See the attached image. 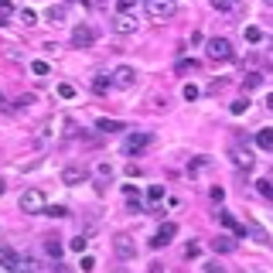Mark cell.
<instances>
[{"mask_svg": "<svg viewBox=\"0 0 273 273\" xmlns=\"http://www.w3.org/2000/svg\"><path fill=\"white\" fill-rule=\"evenodd\" d=\"M109 181H113V164H96V185L106 188Z\"/></svg>", "mask_w": 273, "mask_h": 273, "instance_id": "2e32d148", "label": "cell"}, {"mask_svg": "<svg viewBox=\"0 0 273 273\" xmlns=\"http://www.w3.org/2000/svg\"><path fill=\"white\" fill-rule=\"evenodd\" d=\"M123 195H127V202H130V205H140V202H136V198H140V191H136L134 185H123Z\"/></svg>", "mask_w": 273, "mask_h": 273, "instance_id": "1f68e13d", "label": "cell"}, {"mask_svg": "<svg viewBox=\"0 0 273 273\" xmlns=\"http://www.w3.org/2000/svg\"><path fill=\"white\" fill-rule=\"evenodd\" d=\"M92 41H96V27H85V24L82 27H72V45L75 48H89Z\"/></svg>", "mask_w": 273, "mask_h": 273, "instance_id": "9c48e42d", "label": "cell"}, {"mask_svg": "<svg viewBox=\"0 0 273 273\" xmlns=\"http://www.w3.org/2000/svg\"><path fill=\"white\" fill-rule=\"evenodd\" d=\"M174 236H178V222H164V225H161V229L150 236V249H164V246H167Z\"/></svg>", "mask_w": 273, "mask_h": 273, "instance_id": "277c9868", "label": "cell"}, {"mask_svg": "<svg viewBox=\"0 0 273 273\" xmlns=\"http://www.w3.org/2000/svg\"><path fill=\"white\" fill-rule=\"evenodd\" d=\"M34 270H38L34 260H17V273H34Z\"/></svg>", "mask_w": 273, "mask_h": 273, "instance_id": "83f0119b", "label": "cell"}, {"mask_svg": "<svg viewBox=\"0 0 273 273\" xmlns=\"http://www.w3.org/2000/svg\"><path fill=\"white\" fill-rule=\"evenodd\" d=\"M143 10H147L154 21H167V17H174L178 3H174V0H143Z\"/></svg>", "mask_w": 273, "mask_h": 273, "instance_id": "3957f363", "label": "cell"}, {"mask_svg": "<svg viewBox=\"0 0 273 273\" xmlns=\"http://www.w3.org/2000/svg\"><path fill=\"white\" fill-rule=\"evenodd\" d=\"M256 191H260L263 198H273V185L267 181V178H260V181H256Z\"/></svg>", "mask_w": 273, "mask_h": 273, "instance_id": "cb8c5ba5", "label": "cell"}, {"mask_svg": "<svg viewBox=\"0 0 273 273\" xmlns=\"http://www.w3.org/2000/svg\"><path fill=\"white\" fill-rule=\"evenodd\" d=\"M246 109H249V99H236V103L229 106V113H232V116H243Z\"/></svg>", "mask_w": 273, "mask_h": 273, "instance_id": "7402d4cb", "label": "cell"}, {"mask_svg": "<svg viewBox=\"0 0 273 273\" xmlns=\"http://www.w3.org/2000/svg\"><path fill=\"white\" fill-rule=\"evenodd\" d=\"M150 273H164V267L161 263H150Z\"/></svg>", "mask_w": 273, "mask_h": 273, "instance_id": "ee69618b", "label": "cell"}, {"mask_svg": "<svg viewBox=\"0 0 273 273\" xmlns=\"http://www.w3.org/2000/svg\"><path fill=\"white\" fill-rule=\"evenodd\" d=\"M0 103H3V92H0Z\"/></svg>", "mask_w": 273, "mask_h": 273, "instance_id": "7dc6e473", "label": "cell"}, {"mask_svg": "<svg viewBox=\"0 0 273 273\" xmlns=\"http://www.w3.org/2000/svg\"><path fill=\"white\" fill-rule=\"evenodd\" d=\"M96 130H99V134H123L127 127H123V120H109V116H103V120H96Z\"/></svg>", "mask_w": 273, "mask_h": 273, "instance_id": "4fadbf2b", "label": "cell"}, {"mask_svg": "<svg viewBox=\"0 0 273 273\" xmlns=\"http://www.w3.org/2000/svg\"><path fill=\"white\" fill-rule=\"evenodd\" d=\"M136 3H143V0H116V14H130Z\"/></svg>", "mask_w": 273, "mask_h": 273, "instance_id": "603a6c76", "label": "cell"}, {"mask_svg": "<svg viewBox=\"0 0 273 273\" xmlns=\"http://www.w3.org/2000/svg\"><path fill=\"white\" fill-rule=\"evenodd\" d=\"M249 236H256V239H260V243H267V232H263V229H260V225H253V229H249Z\"/></svg>", "mask_w": 273, "mask_h": 273, "instance_id": "ab89813d", "label": "cell"}, {"mask_svg": "<svg viewBox=\"0 0 273 273\" xmlns=\"http://www.w3.org/2000/svg\"><path fill=\"white\" fill-rule=\"evenodd\" d=\"M198 253H202V246H198V243H188V249H185V256H188V260H195Z\"/></svg>", "mask_w": 273, "mask_h": 273, "instance_id": "74e56055", "label": "cell"}, {"mask_svg": "<svg viewBox=\"0 0 273 273\" xmlns=\"http://www.w3.org/2000/svg\"><path fill=\"white\" fill-rule=\"evenodd\" d=\"M14 10H17V3H14V0H0V17H10Z\"/></svg>", "mask_w": 273, "mask_h": 273, "instance_id": "4dcf8cb0", "label": "cell"}, {"mask_svg": "<svg viewBox=\"0 0 273 273\" xmlns=\"http://www.w3.org/2000/svg\"><path fill=\"white\" fill-rule=\"evenodd\" d=\"M109 79H113V85H116V89H130V85L136 82V68H130V65H116Z\"/></svg>", "mask_w": 273, "mask_h": 273, "instance_id": "52a82bcc", "label": "cell"}, {"mask_svg": "<svg viewBox=\"0 0 273 273\" xmlns=\"http://www.w3.org/2000/svg\"><path fill=\"white\" fill-rule=\"evenodd\" d=\"M45 253H48L52 260H62V243H55V239H48V243H45Z\"/></svg>", "mask_w": 273, "mask_h": 273, "instance_id": "44dd1931", "label": "cell"}, {"mask_svg": "<svg viewBox=\"0 0 273 273\" xmlns=\"http://www.w3.org/2000/svg\"><path fill=\"white\" fill-rule=\"evenodd\" d=\"M3 191H7V185H3V178H0V195H3Z\"/></svg>", "mask_w": 273, "mask_h": 273, "instance_id": "bcb514c9", "label": "cell"}, {"mask_svg": "<svg viewBox=\"0 0 273 273\" xmlns=\"http://www.w3.org/2000/svg\"><path fill=\"white\" fill-rule=\"evenodd\" d=\"M17 260H21V256H17L14 249H7V246L0 249V263H17Z\"/></svg>", "mask_w": 273, "mask_h": 273, "instance_id": "f546056e", "label": "cell"}, {"mask_svg": "<svg viewBox=\"0 0 273 273\" xmlns=\"http://www.w3.org/2000/svg\"><path fill=\"white\" fill-rule=\"evenodd\" d=\"M21 208H24L27 215H34V212H45L48 205H45V195H41L38 188H27V191L21 195Z\"/></svg>", "mask_w": 273, "mask_h": 273, "instance_id": "5b68a950", "label": "cell"}, {"mask_svg": "<svg viewBox=\"0 0 273 273\" xmlns=\"http://www.w3.org/2000/svg\"><path fill=\"white\" fill-rule=\"evenodd\" d=\"M21 21H24V24H34V21H38V14L27 7V10H21Z\"/></svg>", "mask_w": 273, "mask_h": 273, "instance_id": "8d00e7d4", "label": "cell"}, {"mask_svg": "<svg viewBox=\"0 0 273 273\" xmlns=\"http://www.w3.org/2000/svg\"><path fill=\"white\" fill-rule=\"evenodd\" d=\"M109 89H113V79H109V75H96V79H92V92L106 96Z\"/></svg>", "mask_w": 273, "mask_h": 273, "instance_id": "ac0fdd59", "label": "cell"}, {"mask_svg": "<svg viewBox=\"0 0 273 273\" xmlns=\"http://www.w3.org/2000/svg\"><path fill=\"white\" fill-rule=\"evenodd\" d=\"M205 55H208L212 62H232V58H236V48H232L229 38H208V41H205Z\"/></svg>", "mask_w": 273, "mask_h": 273, "instance_id": "6da1fadb", "label": "cell"}, {"mask_svg": "<svg viewBox=\"0 0 273 273\" xmlns=\"http://www.w3.org/2000/svg\"><path fill=\"white\" fill-rule=\"evenodd\" d=\"M113 31H116V34H134L136 21L130 17V14H116V17H113Z\"/></svg>", "mask_w": 273, "mask_h": 273, "instance_id": "8fae6325", "label": "cell"}, {"mask_svg": "<svg viewBox=\"0 0 273 273\" xmlns=\"http://www.w3.org/2000/svg\"><path fill=\"white\" fill-rule=\"evenodd\" d=\"M191 68H198L195 58H181V62H178V72H191Z\"/></svg>", "mask_w": 273, "mask_h": 273, "instance_id": "d6a6232c", "label": "cell"}, {"mask_svg": "<svg viewBox=\"0 0 273 273\" xmlns=\"http://www.w3.org/2000/svg\"><path fill=\"white\" fill-rule=\"evenodd\" d=\"M0 273H17V263H0Z\"/></svg>", "mask_w": 273, "mask_h": 273, "instance_id": "7bdbcfd3", "label": "cell"}, {"mask_svg": "<svg viewBox=\"0 0 273 273\" xmlns=\"http://www.w3.org/2000/svg\"><path fill=\"white\" fill-rule=\"evenodd\" d=\"M202 273H222V267H218V263H205Z\"/></svg>", "mask_w": 273, "mask_h": 273, "instance_id": "b9f144b4", "label": "cell"}, {"mask_svg": "<svg viewBox=\"0 0 273 273\" xmlns=\"http://www.w3.org/2000/svg\"><path fill=\"white\" fill-rule=\"evenodd\" d=\"M208 164H212V157H191V161H188V174H191V178H198V174H202V171H208Z\"/></svg>", "mask_w": 273, "mask_h": 273, "instance_id": "9a60e30c", "label": "cell"}, {"mask_svg": "<svg viewBox=\"0 0 273 273\" xmlns=\"http://www.w3.org/2000/svg\"><path fill=\"white\" fill-rule=\"evenodd\" d=\"M215 10H232V0H212Z\"/></svg>", "mask_w": 273, "mask_h": 273, "instance_id": "f35d334b", "label": "cell"}, {"mask_svg": "<svg viewBox=\"0 0 273 273\" xmlns=\"http://www.w3.org/2000/svg\"><path fill=\"white\" fill-rule=\"evenodd\" d=\"M208 195H212V202H222V198H225V191H222V188H212Z\"/></svg>", "mask_w": 273, "mask_h": 273, "instance_id": "60d3db41", "label": "cell"}, {"mask_svg": "<svg viewBox=\"0 0 273 273\" xmlns=\"http://www.w3.org/2000/svg\"><path fill=\"white\" fill-rule=\"evenodd\" d=\"M58 96H62V99H72V96H75V89H72L68 82H62V85H58Z\"/></svg>", "mask_w": 273, "mask_h": 273, "instance_id": "d590c367", "label": "cell"}, {"mask_svg": "<svg viewBox=\"0 0 273 273\" xmlns=\"http://www.w3.org/2000/svg\"><path fill=\"white\" fill-rule=\"evenodd\" d=\"M157 202H164V188H161V185H150V188H147V212H157Z\"/></svg>", "mask_w": 273, "mask_h": 273, "instance_id": "5bb4252c", "label": "cell"}, {"mask_svg": "<svg viewBox=\"0 0 273 273\" xmlns=\"http://www.w3.org/2000/svg\"><path fill=\"white\" fill-rule=\"evenodd\" d=\"M218 222H222V229H229L232 236H246V232H249V229H246V225H239V218H232L229 212H218Z\"/></svg>", "mask_w": 273, "mask_h": 273, "instance_id": "7c38bea8", "label": "cell"}, {"mask_svg": "<svg viewBox=\"0 0 273 273\" xmlns=\"http://www.w3.org/2000/svg\"><path fill=\"white\" fill-rule=\"evenodd\" d=\"M85 246H89V243H85V236H75V239L68 243V249H75V253H85Z\"/></svg>", "mask_w": 273, "mask_h": 273, "instance_id": "f1b7e54d", "label": "cell"}, {"mask_svg": "<svg viewBox=\"0 0 273 273\" xmlns=\"http://www.w3.org/2000/svg\"><path fill=\"white\" fill-rule=\"evenodd\" d=\"M256 147H263V150H273V127H263V130L256 134Z\"/></svg>", "mask_w": 273, "mask_h": 273, "instance_id": "d6986e66", "label": "cell"}, {"mask_svg": "<svg viewBox=\"0 0 273 273\" xmlns=\"http://www.w3.org/2000/svg\"><path fill=\"white\" fill-rule=\"evenodd\" d=\"M89 178V167L85 164H68V167H62V181L65 185H82Z\"/></svg>", "mask_w": 273, "mask_h": 273, "instance_id": "ba28073f", "label": "cell"}, {"mask_svg": "<svg viewBox=\"0 0 273 273\" xmlns=\"http://www.w3.org/2000/svg\"><path fill=\"white\" fill-rule=\"evenodd\" d=\"M113 249H116L120 260H134V256H136V246H134L130 236H116V239H113Z\"/></svg>", "mask_w": 273, "mask_h": 273, "instance_id": "30bf717a", "label": "cell"}, {"mask_svg": "<svg viewBox=\"0 0 273 273\" xmlns=\"http://www.w3.org/2000/svg\"><path fill=\"white\" fill-rule=\"evenodd\" d=\"M45 212H48L52 218H68V208H65V205H52V208H45Z\"/></svg>", "mask_w": 273, "mask_h": 273, "instance_id": "4316f807", "label": "cell"}, {"mask_svg": "<svg viewBox=\"0 0 273 273\" xmlns=\"http://www.w3.org/2000/svg\"><path fill=\"white\" fill-rule=\"evenodd\" d=\"M31 72L34 75H48V62H31Z\"/></svg>", "mask_w": 273, "mask_h": 273, "instance_id": "e575fe53", "label": "cell"}, {"mask_svg": "<svg viewBox=\"0 0 273 273\" xmlns=\"http://www.w3.org/2000/svg\"><path fill=\"white\" fill-rule=\"evenodd\" d=\"M246 41H249V45H260V41H263V31H260V27H246Z\"/></svg>", "mask_w": 273, "mask_h": 273, "instance_id": "d4e9b609", "label": "cell"}, {"mask_svg": "<svg viewBox=\"0 0 273 273\" xmlns=\"http://www.w3.org/2000/svg\"><path fill=\"white\" fill-rule=\"evenodd\" d=\"M267 109H273V92H270V96H267Z\"/></svg>", "mask_w": 273, "mask_h": 273, "instance_id": "f6af8a7d", "label": "cell"}, {"mask_svg": "<svg viewBox=\"0 0 273 273\" xmlns=\"http://www.w3.org/2000/svg\"><path fill=\"white\" fill-rule=\"evenodd\" d=\"M212 249H215V253H232V249H236V239H232V236H215V239H212Z\"/></svg>", "mask_w": 273, "mask_h": 273, "instance_id": "e0dca14e", "label": "cell"}, {"mask_svg": "<svg viewBox=\"0 0 273 273\" xmlns=\"http://www.w3.org/2000/svg\"><path fill=\"white\" fill-rule=\"evenodd\" d=\"M260 82H263V75H260V72H246V79H243V89H246V92H253Z\"/></svg>", "mask_w": 273, "mask_h": 273, "instance_id": "ffe728a7", "label": "cell"}, {"mask_svg": "<svg viewBox=\"0 0 273 273\" xmlns=\"http://www.w3.org/2000/svg\"><path fill=\"white\" fill-rule=\"evenodd\" d=\"M267 3H273V0H267Z\"/></svg>", "mask_w": 273, "mask_h": 273, "instance_id": "c3c4849f", "label": "cell"}, {"mask_svg": "<svg viewBox=\"0 0 273 273\" xmlns=\"http://www.w3.org/2000/svg\"><path fill=\"white\" fill-rule=\"evenodd\" d=\"M150 140H154V134H130L127 140H123V154H140V150H147L150 147Z\"/></svg>", "mask_w": 273, "mask_h": 273, "instance_id": "8992f818", "label": "cell"}, {"mask_svg": "<svg viewBox=\"0 0 273 273\" xmlns=\"http://www.w3.org/2000/svg\"><path fill=\"white\" fill-rule=\"evenodd\" d=\"M198 92H202V89H198V85H195V82H188V85H185V92H181V96H185V99H188V103H195V99H198Z\"/></svg>", "mask_w": 273, "mask_h": 273, "instance_id": "484cf974", "label": "cell"}, {"mask_svg": "<svg viewBox=\"0 0 273 273\" xmlns=\"http://www.w3.org/2000/svg\"><path fill=\"white\" fill-rule=\"evenodd\" d=\"M229 161H232L239 171H253V167H256L253 150H249V147H243V143H232V147H229Z\"/></svg>", "mask_w": 273, "mask_h": 273, "instance_id": "7a4b0ae2", "label": "cell"}, {"mask_svg": "<svg viewBox=\"0 0 273 273\" xmlns=\"http://www.w3.org/2000/svg\"><path fill=\"white\" fill-rule=\"evenodd\" d=\"M65 17V7H48V21H62Z\"/></svg>", "mask_w": 273, "mask_h": 273, "instance_id": "836d02e7", "label": "cell"}]
</instances>
